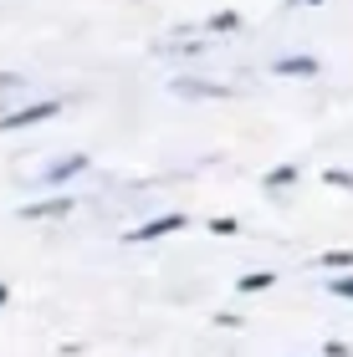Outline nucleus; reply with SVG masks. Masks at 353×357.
I'll return each mask as SVG.
<instances>
[{
  "label": "nucleus",
  "mask_w": 353,
  "mask_h": 357,
  "mask_svg": "<svg viewBox=\"0 0 353 357\" xmlns=\"http://www.w3.org/2000/svg\"><path fill=\"white\" fill-rule=\"evenodd\" d=\"M46 118H57V102H31L21 112H6L0 118V133H10V128H31V123H46Z\"/></svg>",
  "instance_id": "f257e3e1"
},
{
  "label": "nucleus",
  "mask_w": 353,
  "mask_h": 357,
  "mask_svg": "<svg viewBox=\"0 0 353 357\" xmlns=\"http://www.w3.org/2000/svg\"><path fill=\"white\" fill-rule=\"evenodd\" d=\"M174 230H185V215H159V220H149V225H138V230H128V240H159V235H174Z\"/></svg>",
  "instance_id": "f03ea898"
},
{
  "label": "nucleus",
  "mask_w": 353,
  "mask_h": 357,
  "mask_svg": "<svg viewBox=\"0 0 353 357\" xmlns=\"http://www.w3.org/2000/svg\"><path fill=\"white\" fill-rule=\"evenodd\" d=\"M62 215H72L67 194H62V199H41V204H26L21 209V220H62Z\"/></svg>",
  "instance_id": "7ed1b4c3"
},
{
  "label": "nucleus",
  "mask_w": 353,
  "mask_h": 357,
  "mask_svg": "<svg viewBox=\"0 0 353 357\" xmlns=\"http://www.w3.org/2000/svg\"><path fill=\"white\" fill-rule=\"evenodd\" d=\"M77 169H87V153H72V158H62V164H52V169H46L41 178H46V184H67V178H72Z\"/></svg>",
  "instance_id": "20e7f679"
},
{
  "label": "nucleus",
  "mask_w": 353,
  "mask_h": 357,
  "mask_svg": "<svg viewBox=\"0 0 353 357\" xmlns=\"http://www.w3.org/2000/svg\"><path fill=\"white\" fill-rule=\"evenodd\" d=\"M317 72V56H282L277 61V77H312Z\"/></svg>",
  "instance_id": "39448f33"
},
{
  "label": "nucleus",
  "mask_w": 353,
  "mask_h": 357,
  "mask_svg": "<svg viewBox=\"0 0 353 357\" xmlns=\"http://www.w3.org/2000/svg\"><path fill=\"white\" fill-rule=\"evenodd\" d=\"M271 286H277V275H271V271H256V275H240V281H236L240 296H251V291H271Z\"/></svg>",
  "instance_id": "423d86ee"
},
{
  "label": "nucleus",
  "mask_w": 353,
  "mask_h": 357,
  "mask_svg": "<svg viewBox=\"0 0 353 357\" xmlns=\"http://www.w3.org/2000/svg\"><path fill=\"white\" fill-rule=\"evenodd\" d=\"M287 184H297V164H277L266 174V189H287Z\"/></svg>",
  "instance_id": "0eeeda50"
},
{
  "label": "nucleus",
  "mask_w": 353,
  "mask_h": 357,
  "mask_svg": "<svg viewBox=\"0 0 353 357\" xmlns=\"http://www.w3.org/2000/svg\"><path fill=\"white\" fill-rule=\"evenodd\" d=\"M317 266H323V271H348L353 266V250H323V255H317Z\"/></svg>",
  "instance_id": "6e6552de"
},
{
  "label": "nucleus",
  "mask_w": 353,
  "mask_h": 357,
  "mask_svg": "<svg viewBox=\"0 0 353 357\" xmlns=\"http://www.w3.org/2000/svg\"><path fill=\"white\" fill-rule=\"evenodd\" d=\"M180 92H189V97H226V87H215V82H180Z\"/></svg>",
  "instance_id": "1a4fd4ad"
},
{
  "label": "nucleus",
  "mask_w": 353,
  "mask_h": 357,
  "mask_svg": "<svg viewBox=\"0 0 353 357\" xmlns=\"http://www.w3.org/2000/svg\"><path fill=\"white\" fill-rule=\"evenodd\" d=\"M236 26H240L236 10H220V15H210V21H205V31H236Z\"/></svg>",
  "instance_id": "9d476101"
},
{
  "label": "nucleus",
  "mask_w": 353,
  "mask_h": 357,
  "mask_svg": "<svg viewBox=\"0 0 353 357\" xmlns=\"http://www.w3.org/2000/svg\"><path fill=\"white\" fill-rule=\"evenodd\" d=\"M210 230H215V235H236V230H240V225H236L231 215H215V220H210Z\"/></svg>",
  "instance_id": "9b49d317"
},
{
  "label": "nucleus",
  "mask_w": 353,
  "mask_h": 357,
  "mask_svg": "<svg viewBox=\"0 0 353 357\" xmlns=\"http://www.w3.org/2000/svg\"><path fill=\"white\" fill-rule=\"evenodd\" d=\"M333 296H348L353 301V275H338V281H333Z\"/></svg>",
  "instance_id": "f8f14e48"
},
{
  "label": "nucleus",
  "mask_w": 353,
  "mask_h": 357,
  "mask_svg": "<svg viewBox=\"0 0 353 357\" xmlns=\"http://www.w3.org/2000/svg\"><path fill=\"white\" fill-rule=\"evenodd\" d=\"M6 301H10V286H6V281H0V306H6Z\"/></svg>",
  "instance_id": "ddd939ff"
},
{
  "label": "nucleus",
  "mask_w": 353,
  "mask_h": 357,
  "mask_svg": "<svg viewBox=\"0 0 353 357\" xmlns=\"http://www.w3.org/2000/svg\"><path fill=\"white\" fill-rule=\"evenodd\" d=\"M302 6H323V0H302Z\"/></svg>",
  "instance_id": "4468645a"
}]
</instances>
